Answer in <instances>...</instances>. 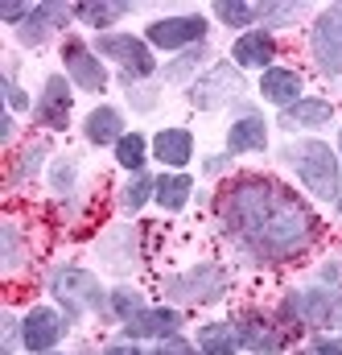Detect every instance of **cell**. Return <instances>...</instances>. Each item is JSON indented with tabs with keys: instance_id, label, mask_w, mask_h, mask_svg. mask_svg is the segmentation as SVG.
<instances>
[{
	"instance_id": "cell-1",
	"label": "cell",
	"mask_w": 342,
	"mask_h": 355,
	"mask_svg": "<svg viewBox=\"0 0 342 355\" xmlns=\"http://www.w3.org/2000/svg\"><path fill=\"white\" fill-rule=\"evenodd\" d=\"M223 240L235 261L252 268L289 265L318 240V215L280 182L264 174H240L219 194Z\"/></svg>"
},
{
	"instance_id": "cell-2",
	"label": "cell",
	"mask_w": 342,
	"mask_h": 355,
	"mask_svg": "<svg viewBox=\"0 0 342 355\" xmlns=\"http://www.w3.org/2000/svg\"><path fill=\"white\" fill-rule=\"evenodd\" d=\"M280 157L297 170L301 186H305L314 198H322V202H339L342 198V162H339V153H334L326 141L305 137V141L289 145Z\"/></svg>"
},
{
	"instance_id": "cell-3",
	"label": "cell",
	"mask_w": 342,
	"mask_h": 355,
	"mask_svg": "<svg viewBox=\"0 0 342 355\" xmlns=\"http://www.w3.org/2000/svg\"><path fill=\"white\" fill-rule=\"evenodd\" d=\"M50 293L62 302V314H66L71 327L83 314H107V297H111V289H103V281L91 268H79V265L54 268L50 272Z\"/></svg>"
},
{
	"instance_id": "cell-4",
	"label": "cell",
	"mask_w": 342,
	"mask_h": 355,
	"mask_svg": "<svg viewBox=\"0 0 342 355\" xmlns=\"http://www.w3.org/2000/svg\"><path fill=\"white\" fill-rule=\"evenodd\" d=\"M91 50L103 58V62H116L120 67V83L132 91L141 87L145 79H153L161 71V62L153 58V46L136 33H95Z\"/></svg>"
},
{
	"instance_id": "cell-5",
	"label": "cell",
	"mask_w": 342,
	"mask_h": 355,
	"mask_svg": "<svg viewBox=\"0 0 342 355\" xmlns=\"http://www.w3.org/2000/svg\"><path fill=\"white\" fill-rule=\"evenodd\" d=\"M161 293L177 302V306H210V302H223L227 293V268L215 265V261H198L186 272H173L170 281L161 285Z\"/></svg>"
},
{
	"instance_id": "cell-6",
	"label": "cell",
	"mask_w": 342,
	"mask_h": 355,
	"mask_svg": "<svg viewBox=\"0 0 342 355\" xmlns=\"http://www.w3.org/2000/svg\"><path fill=\"white\" fill-rule=\"evenodd\" d=\"M309 58L322 75L342 79V4H330L309 25Z\"/></svg>"
},
{
	"instance_id": "cell-7",
	"label": "cell",
	"mask_w": 342,
	"mask_h": 355,
	"mask_svg": "<svg viewBox=\"0 0 342 355\" xmlns=\"http://www.w3.org/2000/svg\"><path fill=\"white\" fill-rule=\"evenodd\" d=\"M240 95H244V75H240V67H235V62H219V67H210L202 79L190 83V107H198V112H219V107L235 103Z\"/></svg>"
},
{
	"instance_id": "cell-8",
	"label": "cell",
	"mask_w": 342,
	"mask_h": 355,
	"mask_svg": "<svg viewBox=\"0 0 342 355\" xmlns=\"http://www.w3.org/2000/svg\"><path fill=\"white\" fill-rule=\"evenodd\" d=\"M206 33H210L206 17L186 12V17H157V21H149L145 42H149L153 50L181 54V50H190V46H206Z\"/></svg>"
},
{
	"instance_id": "cell-9",
	"label": "cell",
	"mask_w": 342,
	"mask_h": 355,
	"mask_svg": "<svg viewBox=\"0 0 342 355\" xmlns=\"http://www.w3.org/2000/svg\"><path fill=\"white\" fill-rule=\"evenodd\" d=\"M66 331H71V322L54 306H33V310L21 314V347L29 355L58 352V343L66 339Z\"/></svg>"
},
{
	"instance_id": "cell-10",
	"label": "cell",
	"mask_w": 342,
	"mask_h": 355,
	"mask_svg": "<svg viewBox=\"0 0 342 355\" xmlns=\"http://www.w3.org/2000/svg\"><path fill=\"white\" fill-rule=\"evenodd\" d=\"M62 75L79 91H87V95H99V91H107V83H111L107 62L87 42H79V37H66L62 42Z\"/></svg>"
},
{
	"instance_id": "cell-11",
	"label": "cell",
	"mask_w": 342,
	"mask_h": 355,
	"mask_svg": "<svg viewBox=\"0 0 342 355\" xmlns=\"http://www.w3.org/2000/svg\"><path fill=\"white\" fill-rule=\"evenodd\" d=\"M235 335H240V347L252 355H280L285 352V327H276L272 314L264 310H240L231 318Z\"/></svg>"
},
{
	"instance_id": "cell-12",
	"label": "cell",
	"mask_w": 342,
	"mask_h": 355,
	"mask_svg": "<svg viewBox=\"0 0 342 355\" xmlns=\"http://www.w3.org/2000/svg\"><path fill=\"white\" fill-rule=\"evenodd\" d=\"M75 83L58 71V75H46L42 83V99L33 103V124L37 128H50V132H62L71 124V103H75Z\"/></svg>"
},
{
	"instance_id": "cell-13",
	"label": "cell",
	"mask_w": 342,
	"mask_h": 355,
	"mask_svg": "<svg viewBox=\"0 0 342 355\" xmlns=\"http://www.w3.org/2000/svg\"><path fill=\"white\" fill-rule=\"evenodd\" d=\"M181 331V310L173 306H153V310H141L132 322L120 327V339L124 343H145V339H173Z\"/></svg>"
},
{
	"instance_id": "cell-14",
	"label": "cell",
	"mask_w": 342,
	"mask_h": 355,
	"mask_svg": "<svg viewBox=\"0 0 342 355\" xmlns=\"http://www.w3.org/2000/svg\"><path fill=\"white\" fill-rule=\"evenodd\" d=\"M71 21H75V8H66V4H33L29 21L17 29V42L29 46V50H37V46H46L58 29H66Z\"/></svg>"
},
{
	"instance_id": "cell-15",
	"label": "cell",
	"mask_w": 342,
	"mask_h": 355,
	"mask_svg": "<svg viewBox=\"0 0 342 355\" xmlns=\"http://www.w3.org/2000/svg\"><path fill=\"white\" fill-rule=\"evenodd\" d=\"M264 149H268V120H264V112L240 107V116L227 128V153L240 157V153H264Z\"/></svg>"
},
{
	"instance_id": "cell-16",
	"label": "cell",
	"mask_w": 342,
	"mask_h": 355,
	"mask_svg": "<svg viewBox=\"0 0 342 355\" xmlns=\"http://www.w3.org/2000/svg\"><path fill=\"white\" fill-rule=\"evenodd\" d=\"M99 261L111 268V272H132L141 261V232L136 227H111L99 244H95Z\"/></svg>"
},
{
	"instance_id": "cell-17",
	"label": "cell",
	"mask_w": 342,
	"mask_h": 355,
	"mask_svg": "<svg viewBox=\"0 0 342 355\" xmlns=\"http://www.w3.org/2000/svg\"><path fill=\"white\" fill-rule=\"evenodd\" d=\"M272 58H276V37L268 29H248L231 42V62L240 71H260L264 75L268 67H276Z\"/></svg>"
},
{
	"instance_id": "cell-18",
	"label": "cell",
	"mask_w": 342,
	"mask_h": 355,
	"mask_svg": "<svg viewBox=\"0 0 342 355\" xmlns=\"http://www.w3.org/2000/svg\"><path fill=\"white\" fill-rule=\"evenodd\" d=\"M153 162H161L165 170L181 174V170L194 162V132L181 128V124L157 128V137H153Z\"/></svg>"
},
{
	"instance_id": "cell-19",
	"label": "cell",
	"mask_w": 342,
	"mask_h": 355,
	"mask_svg": "<svg viewBox=\"0 0 342 355\" xmlns=\"http://www.w3.org/2000/svg\"><path fill=\"white\" fill-rule=\"evenodd\" d=\"M260 99L272 103V107H293L297 99H305V79L293 71V67H268L260 75Z\"/></svg>"
},
{
	"instance_id": "cell-20",
	"label": "cell",
	"mask_w": 342,
	"mask_h": 355,
	"mask_svg": "<svg viewBox=\"0 0 342 355\" xmlns=\"http://www.w3.org/2000/svg\"><path fill=\"white\" fill-rule=\"evenodd\" d=\"M330 120H334V103L322 99V95H305V99H297L293 107H285V112L276 116V128H285V132H305V128H322V124H330Z\"/></svg>"
},
{
	"instance_id": "cell-21",
	"label": "cell",
	"mask_w": 342,
	"mask_h": 355,
	"mask_svg": "<svg viewBox=\"0 0 342 355\" xmlns=\"http://www.w3.org/2000/svg\"><path fill=\"white\" fill-rule=\"evenodd\" d=\"M128 132V124H124V112L120 107H111V103H99V107H91L83 120V137L87 145H99V149H116L120 145V137Z\"/></svg>"
},
{
	"instance_id": "cell-22",
	"label": "cell",
	"mask_w": 342,
	"mask_h": 355,
	"mask_svg": "<svg viewBox=\"0 0 342 355\" xmlns=\"http://www.w3.org/2000/svg\"><path fill=\"white\" fill-rule=\"evenodd\" d=\"M111 153H116V166H120V170H128V174H141V170L149 166V153H153V141H149L145 132H136V128H128V132L120 137V145H116Z\"/></svg>"
},
{
	"instance_id": "cell-23",
	"label": "cell",
	"mask_w": 342,
	"mask_h": 355,
	"mask_svg": "<svg viewBox=\"0 0 342 355\" xmlns=\"http://www.w3.org/2000/svg\"><path fill=\"white\" fill-rule=\"evenodd\" d=\"M190 194H194V178L186 174H173V170H165V174L157 178V194H153V202L161 207V211H181L186 202H190Z\"/></svg>"
},
{
	"instance_id": "cell-24",
	"label": "cell",
	"mask_w": 342,
	"mask_h": 355,
	"mask_svg": "<svg viewBox=\"0 0 342 355\" xmlns=\"http://www.w3.org/2000/svg\"><path fill=\"white\" fill-rule=\"evenodd\" d=\"M198 352L202 355H240V335L231 322H202L198 327Z\"/></svg>"
},
{
	"instance_id": "cell-25",
	"label": "cell",
	"mask_w": 342,
	"mask_h": 355,
	"mask_svg": "<svg viewBox=\"0 0 342 355\" xmlns=\"http://www.w3.org/2000/svg\"><path fill=\"white\" fill-rule=\"evenodd\" d=\"M210 58V50L206 46H190V50H181V54H173V62H161V79L165 83H186L190 75H198V67Z\"/></svg>"
},
{
	"instance_id": "cell-26",
	"label": "cell",
	"mask_w": 342,
	"mask_h": 355,
	"mask_svg": "<svg viewBox=\"0 0 342 355\" xmlns=\"http://www.w3.org/2000/svg\"><path fill=\"white\" fill-rule=\"evenodd\" d=\"M128 12H132V4H75V21H83V25L99 29V33H107Z\"/></svg>"
},
{
	"instance_id": "cell-27",
	"label": "cell",
	"mask_w": 342,
	"mask_h": 355,
	"mask_svg": "<svg viewBox=\"0 0 342 355\" xmlns=\"http://www.w3.org/2000/svg\"><path fill=\"white\" fill-rule=\"evenodd\" d=\"M141 310H149L141 289H132V285H120V289H111V297H107V318H116V322L124 327V322H132Z\"/></svg>"
},
{
	"instance_id": "cell-28",
	"label": "cell",
	"mask_w": 342,
	"mask_h": 355,
	"mask_svg": "<svg viewBox=\"0 0 342 355\" xmlns=\"http://www.w3.org/2000/svg\"><path fill=\"white\" fill-rule=\"evenodd\" d=\"M153 194H157V178L149 174V170H141V174H132L128 182H124V190H120V207L136 215L145 202H153Z\"/></svg>"
},
{
	"instance_id": "cell-29",
	"label": "cell",
	"mask_w": 342,
	"mask_h": 355,
	"mask_svg": "<svg viewBox=\"0 0 342 355\" xmlns=\"http://www.w3.org/2000/svg\"><path fill=\"white\" fill-rule=\"evenodd\" d=\"M46 153H50V145H46V141H29V145L17 153V166H12V186H25V182H33V178L42 174Z\"/></svg>"
},
{
	"instance_id": "cell-30",
	"label": "cell",
	"mask_w": 342,
	"mask_h": 355,
	"mask_svg": "<svg viewBox=\"0 0 342 355\" xmlns=\"http://www.w3.org/2000/svg\"><path fill=\"white\" fill-rule=\"evenodd\" d=\"M215 17H219V21H223L227 29H244V33H248V29H252V25L260 21V4H240V0H219V4H215Z\"/></svg>"
},
{
	"instance_id": "cell-31",
	"label": "cell",
	"mask_w": 342,
	"mask_h": 355,
	"mask_svg": "<svg viewBox=\"0 0 342 355\" xmlns=\"http://www.w3.org/2000/svg\"><path fill=\"white\" fill-rule=\"evenodd\" d=\"M75 186H79V157H54L50 162V190L71 198Z\"/></svg>"
},
{
	"instance_id": "cell-32",
	"label": "cell",
	"mask_w": 342,
	"mask_h": 355,
	"mask_svg": "<svg viewBox=\"0 0 342 355\" xmlns=\"http://www.w3.org/2000/svg\"><path fill=\"white\" fill-rule=\"evenodd\" d=\"M0 261H4L8 272L25 265V240H21V227L17 223H4L0 227Z\"/></svg>"
},
{
	"instance_id": "cell-33",
	"label": "cell",
	"mask_w": 342,
	"mask_h": 355,
	"mask_svg": "<svg viewBox=\"0 0 342 355\" xmlns=\"http://www.w3.org/2000/svg\"><path fill=\"white\" fill-rule=\"evenodd\" d=\"M297 17H305V4H260V21H264V29H268V33H276V29L293 25Z\"/></svg>"
},
{
	"instance_id": "cell-34",
	"label": "cell",
	"mask_w": 342,
	"mask_h": 355,
	"mask_svg": "<svg viewBox=\"0 0 342 355\" xmlns=\"http://www.w3.org/2000/svg\"><path fill=\"white\" fill-rule=\"evenodd\" d=\"M0 91H4V107H8V112H33V99L17 87V67H8V71H4Z\"/></svg>"
},
{
	"instance_id": "cell-35",
	"label": "cell",
	"mask_w": 342,
	"mask_h": 355,
	"mask_svg": "<svg viewBox=\"0 0 342 355\" xmlns=\"http://www.w3.org/2000/svg\"><path fill=\"white\" fill-rule=\"evenodd\" d=\"M153 355H202V352H198V343H190V339L173 335V339H161V343H157V352H153Z\"/></svg>"
},
{
	"instance_id": "cell-36",
	"label": "cell",
	"mask_w": 342,
	"mask_h": 355,
	"mask_svg": "<svg viewBox=\"0 0 342 355\" xmlns=\"http://www.w3.org/2000/svg\"><path fill=\"white\" fill-rule=\"evenodd\" d=\"M128 103H132L136 112H153V107H157V95H153L149 87H132L128 91Z\"/></svg>"
},
{
	"instance_id": "cell-37",
	"label": "cell",
	"mask_w": 342,
	"mask_h": 355,
	"mask_svg": "<svg viewBox=\"0 0 342 355\" xmlns=\"http://www.w3.org/2000/svg\"><path fill=\"white\" fill-rule=\"evenodd\" d=\"M314 352L318 355H342V335H322V339H314Z\"/></svg>"
},
{
	"instance_id": "cell-38",
	"label": "cell",
	"mask_w": 342,
	"mask_h": 355,
	"mask_svg": "<svg viewBox=\"0 0 342 355\" xmlns=\"http://www.w3.org/2000/svg\"><path fill=\"white\" fill-rule=\"evenodd\" d=\"M231 170V153H215L206 157V174H227Z\"/></svg>"
},
{
	"instance_id": "cell-39",
	"label": "cell",
	"mask_w": 342,
	"mask_h": 355,
	"mask_svg": "<svg viewBox=\"0 0 342 355\" xmlns=\"http://www.w3.org/2000/svg\"><path fill=\"white\" fill-rule=\"evenodd\" d=\"M99 355H153V352H145V347H136V343H111V347H103Z\"/></svg>"
},
{
	"instance_id": "cell-40",
	"label": "cell",
	"mask_w": 342,
	"mask_h": 355,
	"mask_svg": "<svg viewBox=\"0 0 342 355\" xmlns=\"http://www.w3.org/2000/svg\"><path fill=\"white\" fill-rule=\"evenodd\" d=\"M12 137H17V120H12V112H8V116L0 120V141H4V145H12Z\"/></svg>"
},
{
	"instance_id": "cell-41",
	"label": "cell",
	"mask_w": 342,
	"mask_h": 355,
	"mask_svg": "<svg viewBox=\"0 0 342 355\" xmlns=\"http://www.w3.org/2000/svg\"><path fill=\"white\" fill-rule=\"evenodd\" d=\"M330 327H342V289L334 293V310H330Z\"/></svg>"
},
{
	"instance_id": "cell-42",
	"label": "cell",
	"mask_w": 342,
	"mask_h": 355,
	"mask_svg": "<svg viewBox=\"0 0 342 355\" xmlns=\"http://www.w3.org/2000/svg\"><path fill=\"white\" fill-rule=\"evenodd\" d=\"M293 355H318V352L314 347H301V352H293Z\"/></svg>"
},
{
	"instance_id": "cell-43",
	"label": "cell",
	"mask_w": 342,
	"mask_h": 355,
	"mask_svg": "<svg viewBox=\"0 0 342 355\" xmlns=\"http://www.w3.org/2000/svg\"><path fill=\"white\" fill-rule=\"evenodd\" d=\"M0 355H17V352H12V347H4V352H0Z\"/></svg>"
},
{
	"instance_id": "cell-44",
	"label": "cell",
	"mask_w": 342,
	"mask_h": 355,
	"mask_svg": "<svg viewBox=\"0 0 342 355\" xmlns=\"http://www.w3.org/2000/svg\"><path fill=\"white\" fill-rule=\"evenodd\" d=\"M339 157H342V137H339Z\"/></svg>"
},
{
	"instance_id": "cell-45",
	"label": "cell",
	"mask_w": 342,
	"mask_h": 355,
	"mask_svg": "<svg viewBox=\"0 0 342 355\" xmlns=\"http://www.w3.org/2000/svg\"><path fill=\"white\" fill-rule=\"evenodd\" d=\"M46 355H62V352H46Z\"/></svg>"
},
{
	"instance_id": "cell-46",
	"label": "cell",
	"mask_w": 342,
	"mask_h": 355,
	"mask_svg": "<svg viewBox=\"0 0 342 355\" xmlns=\"http://www.w3.org/2000/svg\"><path fill=\"white\" fill-rule=\"evenodd\" d=\"M339 215H342V198H339Z\"/></svg>"
}]
</instances>
